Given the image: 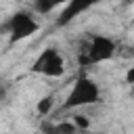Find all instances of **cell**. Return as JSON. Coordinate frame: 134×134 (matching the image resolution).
I'll return each mask as SVG.
<instances>
[{"label":"cell","mask_w":134,"mask_h":134,"mask_svg":"<svg viewBox=\"0 0 134 134\" xmlns=\"http://www.w3.org/2000/svg\"><path fill=\"white\" fill-rule=\"evenodd\" d=\"M31 71L38 73V75H44V77H61L65 75L67 71V65H65V57L59 48H44L36 61L31 63Z\"/></svg>","instance_id":"4"},{"label":"cell","mask_w":134,"mask_h":134,"mask_svg":"<svg viewBox=\"0 0 134 134\" xmlns=\"http://www.w3.org/2000/svg\"><path fill=\"white\" fill-rule=\"evenodd\" d=\"M71 121H73V126H75L80 132H84V130H88V128H90V119H88L86 115L73 113V115H71Z\"/></svg>","instance_id":"8"},{"label":"cell","mask_w":134,"mask_h":134,"mask_svg":"<svg viewBox=\"0 0 134 134\" xmlns=\"http://www.w3.org/2000/svg\"><path fill=\"white\" fill-rule=\"evenodd\" d=\"M36 111H38L40 115H44V117L52 115V111H54V94L42 96V98L38 100V105H36Z\"/></svg>","instance_id":"7"},{"label":"cell","mask_w":134,"mask_h":134,"mask_svg":"<svg viewBox=\"0 0 134 134\" xmlns=\"http://www.w3.org/2000/svg\"><path fill=\"white\" fill-rule=\"evenodd\" d=\"M124 80H126V84H130V86L134 88V65H132V67H128V71H126Z\"/></svg>","instance_id":"9"},{"label":"cell","mask_w":134,"mask_h":134,"mask_svg":"<svg viewBox=\"0 0 134 134\" xmlns=\"http://www.w3.org/2000/svg\"><path fill=\"white\" fill-rule=\"evenodd\" d=\"M80 130L73 126V121L63 119V121H46L42 126V134H77Z\"/></svg>","instance_id":"6"},{"label":"cell","mask_w":134,"mask_h":134,"mask_svg":"<svg viewBox=\"0 0 134 134\" xmlns=\"http://www.w3.org/2000/svg\"><path fill=\"white\" fill-rule=\"evenodd\" d=\"M92 6V2H82V0H73V2H67L65 4V8L59 13V17H57V27H65L67 23H71L75 17H80L82 13H86L88 8Z\"/></svg>","instance_id":"5"},{"label":"cell","mask_w":134,"mask_h":134,"mask_svg":"<svg viewBox=\"0 0 134 134\" xmlns=\"http://www.w3.org/2000/svg\"><path fill=\"white\" fill-rule=\"evenodd\" d=\"M117 52V42L111 36L105 34H90L82 40V46L77 50V65L84 67H94L100 63H107L115 57Z\"/></svg>","instance_id":"1"},{"label":"cell","mask_w":134,"mask_h":134,"mask_svg":"<svg viewBox=\"0 0 134 134\" xmlns=\"http://www.w3.org/2000/svg\"><path fill=\"white\" fill-rule=\"evenodd\" d=\"M103 100V94H100V88L98 84L88 77V75H77L69 88V92L65 94L63 103L59 105L57 113H65V111H75V109H82V107H90V105H96Z\"/></svg>","instance_id":"2"},{"label":"cell","mask_w":134,"mask_h":134,"mask_svg":"<svg viewBox=\"0 0 134 134\" xmlns=\"http://www.w3.org/2000/svg\"><path fill=\"white\" fill-rule=\"evenodd\" d=\"M0 29L8 36L10 42H19V40L34 36L40 29V21L36 19V15L31 10H17L0 25Z\"/></svg>","instance_id":"3"},{"label":"cell","mask_w":134,"mask_h":134,"mask_svg":"<svg viewBox=\"0 0 134 134\" xmlns=\"http://www.w3.org/2000/svg\"><path fill=\"white\" fill-rule=\"evenodd\" d=\"M6 94H8V86H6L4 82H0V100H4Z\"/></svg>","instance_id":"10"}]
</instances>
